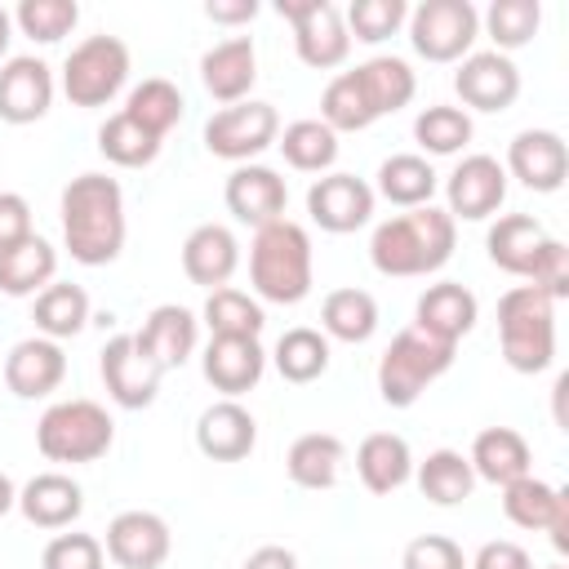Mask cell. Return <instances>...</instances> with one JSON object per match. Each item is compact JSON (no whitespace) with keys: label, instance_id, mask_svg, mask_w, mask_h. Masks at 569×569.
Instances as JSON below:
<instances>
[{"label":"cell","instance_id":"6da1fadb","mask_svg":"<svg viewBox=\"0 0 569 569\" xmlns=\"http://www.w3.org/2000/svg\"><path fill=\"white\" fill-rule=\"evenodd\" d=\"M62 244L80 267H107L120 258L129 222H124V191L107 173H80L62 187Z\"/></svg>","mask_w":569,"mask_h":569},{"label":"cell","instance_id":"7a4b0ae2","mask_svg":"<svg viewBox=\"0 0 569 569\" xmlns=\"http://www.w3.org/2000/svg\"><path fill=\"white\" fill-rule=\"evenodd\" d=\"M453 244H458V222L440 204H422L373 227L369 262L378 276H396V280L431 276L453 258Z\"/></svg>","mask_w":569,"mask_h":569},{"label":"cell","instance_id":"3957f363","mask_svg":"<svg viewBox=\"0 0 569 569\" xmlns=\"http://www.w3.org/2000/svg\"><path fill=\"white\" fill-rule=\"evenodd\" d=\"M316 280V258H311V236L302 222L280 218L253 231L249 244V284L262 302L293 307L311 293Z\"/></svg>","mask_w":569,"mask_h":569},{"label":"cell","instance_id":"277c9868","mask_svg":"<svg viewBox=\"0 0 569 569\" xmlns=\"http://www.w3.org/2000/svg\"><path fill=\"white\" fill-rule=\"evenodd\" d=\"M498 347L516 373H542L556 360V302L533 289L516 284L498 298Z\"/></svg>","mask_w":569,"mask_h":569},{"label":"cell","instance_id":"5b68a950","mask_svg":"<svg viewBox=\"0 0 569 569\" xmlns=\"http://www.w3.org/2000/svg\"><path fill=\"white\" fill-rule=\"evenodd\" d=\"M116 445V422L98 400H53L36 422V449L49 462H98Z\"/></svg>","mask_w":569,"mask_h":569},{"label":"cell","instance_id":"8992f818","mask_svg":"<svg viewBox=\"0 0 569 569\" xmlns=\"http://www.w3.org/2000/svg\"><path fill=\"white\" fill-rule=\"evenodd\" d=\"M458 347L449 342H436L427 338L422 329H405L391 338V347L378 356V396L391 405V409H409L418 405V396L449 373Z\"/></svg>","mask_w":569,"mask_h":569},{"label":"cell","instance_id":"52a82bcc","mask_svg":"<svg viewBox=\"0 0 569 569\" xmlns=\"http://www.w3.org/2000/svg\"><path fill=\"white\" fill-rule=\"evenodd\" d=\"M133 58L120 36H84L62 62V93L71 107H107L129 84Z\"/></svg>","mask_w":569,"mask_h":569},{"label":"cell","instance_id":"ba28073f","mask_svg":"<svg viewBox=\"0 0 569 569\" xmlns=\"http://www.w3.org/2000/svg\"><path fill=\"white\" fill-rule=\"evenodd\" d=\"M480 36V9L471 0H422L409 9V44L427 62H462Z\"/></svg>","mask_w":569,"mask_h":569},{"label":"cell","instance_id":"9c48e42d","mask_svg":"<svg viewBox=\"0 0 569 569\" xmlns=\"http://www.w3.org/2000/svg\"><path fill=\"white\" fill-rule=\"evenodd\" d=\"M276 138H280V111L258 98L231 102L204 120V151L231 164H253V156L276 147Z\"/></svg>","mask_w":569,"mask_h":569},{"label":"cell","instance_id":"30bf717a","mask_svg":"<svg viewBox=\"0 0 569 569\" xmlns=\"http://www.w3.org/2000/svg\"><path fill=\"white\" fill-rule=\"evenodd\" d=\"M276 13L293 27L298 62L311 71H333L351 53V36L342 22V9L333 0H280Z\"/></svg>","mask_w":569,"mask_h":569},{"label":"cell","instance_id":"8fae6325","mask_svg":"<svg viewBox=\"0 0 569 569\" xmlns=\"http://www.w3.org/2000/svg\"><path fill=\"white\" fill-rule=\"evenodd\" d=\"M502 200H507V169L485 151L462 156L453 164V173L445 178V213L453 222L458 218L462 222H485L502 209Z\"/></svg>","mask_w":569,"mask_h":569},{"label":"cell","instance_id":"7c38bea8","mask_svg":"<svg viewBox=\"0 0 569 569\" xmlns=\"http://www.w3.org/2000/svg\"><path fill=\"white\" fill-rule=\"evenodd\" d=\"M98 373H102L107 396L120 409H147L160 396V378H164V369L133 342V333L107 338V347L98 356Z\"/></svg>","mask_w":569,"mask_h":569},{"label":"cell","instance_id":"4fadbf2b","mask_svg":"<svg viewBox=\"0 0 569 569\" xmlns=\"http://www.w3.org/2000/svg\"><path fill=\"white\" fill-rule=\"evenodd\" d=\"M453 93L462 98V111H507L520 98V67L498 49H471L453 71Z\"/></svg>","mask_w":569,"mask_h":569},{"label":"cell","instance_id":"5bb4252c","mask_svg":"<svg viewBox=\"0 0 569 569\" xmlns=\"http://www.w3.org/2000/svg\"><path fill=\"white\" fill-rule=\"evenodd\" d=\"M373 204H378L373 187L365 178H356V173H320L307 187V213L329 236L360 231L373 218Z\"/></svg>","mask_w":569,"mask_h":569},{"label":"cell","instance_id":"9a60e30c","mask_svg":"<svg viewBox=\"0 0 569 569\" xmlns=\"http://www.w3.org/2000/svg\"><path fill=\"white\" fill-rule=\"evenodd\" d=\"M502 169L520 187H529L538 196H551L569 178V147H565V138L556 129H520L507 142V164Z\"/></svg>","mask_w":569,"mask_h":569},{"label":"cell","instance_id":"2e32d148","mask_svg":"<svg viewBox=\"0 0 569 569\" xmlns=\"http://www.w3.org/2000/svg\"><path fill=\"white\" fill-rule=\"evenodd\" d=\"M107 560L120 565V569H160L173 551V533L164 525V516L156 511H120L111 525H107V542H102Z\"/></svg>","mask_w":569,"mask_h":569},{"label":"cell","instance_id":"e0dca14e","mask_svg":"<svg viewBox=\"0 0 569 569\" xmlns=\"http://www.w3.org/2000/svg\"><path fill=\"white\" fill-rule=\"evenodd\" d=\"M53 67L44 58H4L0 67V120L4 124H36L53 107Z\"/></svg>","mask_w":569,"mask_h":569},{"label":"cell","instance_id":"ac0fdd59","mask_svg":"<svg viewBox=\"0 0 569 569\" xmlns=\"http://www.w3.org/2000/svg\"><path fill=\"white\" fill-rule=\"evenodd\" d=\"M222 200H227V213L244 227H267V222H280L284 218V204H289V187L284 178L271 169V164H236L227 173V187H222Z\"/></svg>","mask_w":569,"mask_h":569},{"label":"cell","instance_id":"d6986e66","mask_svg":"<svg viewBox=\"0 0 569 569\" xmlns=\"http://www.w3.org/2000/svg\"><path fill=\"white\" fill-rule=\"evenodd\" d=\"M62 378H67V351L53 338H40V333L22 338L4 356V387L18 400H44L62 387Z\"/></svg>","mask_w":569,"mask_h":569},{"label":"cell","instance_id":"ffe728a7","mask_svg":"<svg viewBox=\"0 0 569 569\" xmlns=\"http://www.w3.org/2000/svg\"><path fill=\"white\" fill-rule=\"evenodd\" d=\"M480 320V302L467 284L458 280H440V284H427L418 293V307H413V329H422L427 338L436 342H449L458 347Z\"/></svg>","mask_w":569,"mask_h":569},{"label":"cell","instance_id":"44dd1931","mask_svg":"<svg viewBox=\"0 0 569 569\" xmlns=\"http://www.w3.org/2000/svg\"><path fill=\"white\" fill-rule=\"evenodd\" d=\"M200 373L213 391H222V400H240L244 391H253L267 373V351L258 338H209L204 356H200Z\"/></svg>","mask_w":569,"mask_h":569},{"label":"cell","instance_id":"7402d4cb","mask_svg":"<svg viewBox=\"0 0 569 569\" xmlns=\"http://www.w3.org/2000/svg\"><path fill=\"white\" fill-rule=\"evenodd\" d=\"M133 342L169 373V369H182L196 356V347H200V320H196V311H187L178 302H160V307L147 311V320L133 333Z\"/></svg>","mask_w":569,"mask_h":569},{"label":"cell","instance_id":"603a6c76","mask_svg":"<svg viewBox=\"0 0 569 569\" xmlns=\"http://www.w3.org/2000/svg\"><path fill=\"white\" fill-rule=\"evenodd\" d=\"M253 80H258V49H253L249 36H231V40H218L213 49H204L200 84L213 102H222V107L244 102Z\"/></svg>","mask_w":569,"mask_h":569},{"label":"cell","instance_id":"cb8c5ba5","mask_svg":"<svg viewBox=\"0 0 569 569\" xmlns=\"http://www.w3.org/2000/svg\"><path fill=\"white\" fill-rule=\"evenodd\" d=\"M240 267V240L231 227L222 222H200L191 227V236L182 240V271L191 284L200 289H222Z\"/></svg>","mask_w":569,"mask_h":569},{"label":"cell","instance_id":"d4e9b609","mask_svg":"<svg viewBox=\"0 0 569 569\" xmlns=\"http://www.w3.org/2000/svg\"><path fill=\"white\" fill-rule=\"evenodd\" d=\"M258 445V422L240 400H213L196 418V449L213 462H240Z\"/></svg>","mask_w":569,"mask_h":569},{"label":"cell","instance_id":"484cf974","mask_svg":"<svg viewBox=\"0 0 569 569\" xmlns=\"http://www.w3.org/2000/svg\"><path fill=\"white\" fill-rule=\"evenodd\" d=\"M547 240H551V231H547L533 213H502V218L485 231L489 262H493L498 271H507V276H520V280L533 276V267H538Z\"/></svg>","mask_w":569,"mask_h":569},{"label":"cell","instance_id":"4316f807","mask_svg":"<svg viewBox=\"0 0 569 569\" xmlns=\"http://www.w3.org/2000/svg\"><path fill=\"white\" fill-rule=\"evenodd\" d=\"M18 511L36 529H71L84 511V489L67 471H40L18 489Z\"/></svg>","mask_w":569,"mask_h":569},{"label":"cell","instance_id":"83f0119b","mask_svg":"<svg viewBox=\"0 0 569 569\" xmlns=\"http://www.w3.org/2000/svg\"><path fill=\"white\" fill-rule=\"evenodd\" d=\"M467 462H471L476 480L502 489V485H511V480H520V476L533 471V449H529V440L516 427H485L471 440Z\"/></svg>","mask_w":569,"mask_h":569},{"label":"cell","instance_id":"f1b7e54d","mask_svg":"<svg viewBox=\"0 0 569 569\" xmlns=\"http://www.w3.org/2000/svg\"><path fill=\"white\" fill-rule=\"evenodd\" d=\"M356 476L369 493H396L413 480V449L396 431H369L356 449Z\"/></svg>","mask_w":569,"mask_h":569},{"label":"cell","instance_id":"f546056e","mask_svg":"<svg viewBox=\"0 0 569 569\" xmlns=\"http://www.w3.org/2000/svg\"><path fill=\"white\" fill-rule=\"evenodd\" d=\"M342 462H347V445L333 436V431H307L289 445L284 453V471L298 489H333L338 476H342Z\"/></svg>","mask_w":569,"mask_h":569},{"label":"cell","instance_id":"4dcf8cb0","mask_svg":"<svg viewBox=\"0 0 569 569\" xmlns=\"http://www.w3.org/2000/svg\"><path fill=\"white\" fill-rule=\"evenodd\" d=\"M58 276V249L36 231L13 249H0V293L9 298H36Z\"/></svg>","mask_w":569,"mask_h":569},{"label":"cell","instance_id":"1f68e13d","mask_svg":"<svg viewBox=\"0 0 569 569\" xmlns=\"http://www.w3.org/2000/svg\"><path fill=\"white\" fill-rule=\"evenodd\" d=\"M436 187H440V178H436L431 160L418 151H400V156H387L378 164L373 196H382L396 209H422V204H431Z\"/></svg>","mask_w":569,"mask_h":569},{"label":"cell","instance_id":"d6a6232c","mask_svg":"<svg viewBox=\"0 0 569 569\" xmlns=\"http://www.w3.org/2000/svg\"><path fill=\"white\" fill-rule=\"evenodd\" d=\"M320 333L333 342H369L378 333V298L369 289H329L320 302Z\"/></svg>","mask_w":569,"mask_h":569},{"label":"cell","instance_id":"836d02e7","mask_svg":"<svg viewBox=\"0 0 569 569\" xmlns=\"http://www.w3.org/2000/svg\"><path fill=\"white\" fill-rule=\"evenodd\" d=\"M356 80H360L369 107L378 111V120H382V116H396V111L409 107L413 93H418L413 67H409L405 58H396V53H378V58L360 62V67H356Z\"/></svg>","mask_w":569,"mask_h":569},{"label":"cell","instance_id":"e575fe53","mask_svg":"<svg viewBox=\"0 0 569 569\" xmlns=\"http://www.w3.org/2000/svg\"><path fill=\"white\" fill-rule=\"evenodd\" d=\"M413 480H418L422 498L436 507H458L476 489V471L462 449H431L422 462H413Z\"/></svg>","mask_w":569,"mask_h":569},{"label":"cell","instance_id":"d590c367","mask_svg":"<svg viewBox=\"0 0 569 569\" xmlns=\"http://www.w3.org/2000/svg\"><path fill=\"white\" fill-rule=\"evenodd\" d=\"M31 320H36V333L40 338H76L93 316H89V293L71 280H53L36 293V307H31Z\"/></svg>","mask_w":569,"mask_h":569},{"label":"cell","instance_id":"8d00e7d4","mask_svg":"<svg viewBox=\"0 0 569 569\" xmlns=\"http://www.w3.org/2000/svg\"><path fill=\"white\" fill-rule=\"evenodd\" d=\"M565 502H569V493L556 489V485H547V480H538L533 471L520 476V480H511V485H502V511H507V520L516 529L547 533Z\"/></svg>","mask_w":569,"mask_h":569},{"label":"cell","instance_id":"74e56055","mask_svg":"<svg viewBox=\"0 0 569 569\" xmlns=\"http://www.w3.org/2000/svg\"><path fill=\"white\" fill-rule=\"evenodd\" d=\"M129 120H138L147 133H156L160 142L169 138V129L182 120V111H187V98H182V89L173 84V80H164V76H147L142 84H133L129 89V98H124V107H120Z\"/></svg>","mask_w":569,"mask_h":569},{"label":"cell","instance_id":"f35d334b","mask_svg":"<svg viewBox=\"0 0 569 569\" xmlns=\"http://www.w3.org/2000/svg\"><path fill=\"white\" fill-rule=\"evenodd\" d=\"M276 147H280L284 164L298 169V173H329L333 160H338V133L325 120H293V124H284Z\"/></svg>","mask_w":569,"mask_h":569},{"label":"cell","instance_id":"ab89813d","mask_svg":"<svg viewBox=\"0 0 569 569\" xmlns=\"http://www.w3.org/2000/svg\"><path fill=\"white\" fill-rule=\"evenodd\" d=\"M200 320H204L209 338H258V333H262V325H267L262 302H258V298H249V293H244V289H236V284L213 289V293L204 298Z\"/></svg>","mask_w":569,"mask_h":569},{"label":"cell","instance_id":"60d3db41","mask_svg":"<svg viewBox=\"0 0 569 569\" xmlns=\"http://www.w3.org/2000/svg\"><path fill=\"white\" fill-rule=\"evenodd\" d=\"M271 360H276V373L284 382L307 387V382L325 378V369H329V338L320 329H307V325L284 329L276 351H271Z\"/></svg>","mask_w":569,"mask_h":569},{"label":"cell","instance_id":"b9f144b4","mask_svg":"<svg viewBox=\"0 0 569 569\" xmlns=\"http://www.w3.org/2000/svg\"><path fill=\"white\" fill-rule=\"evenodd\" d=\"M538 27H542V4L538 0H493L480 13V31L507 58H511V49H525L538 36Z\"/></svg>","mask_w":569,"mask_h":569},{"label":"cell","instance_id":"7bdbcfd3","mask_svg":"<svg viewBox=\"0 0 569 569\" xmlns=\"http://www.w3.org/2000/svg\"><path fill=\"white\" fill-rule=\"evenodd\" d=\"M476 124L462 107H449V102H431L413 116V142L427 151V156H458L467 142H471Z\"/></svg>","mask_w":569,"mask_h":569},{"label":"cell","instance_id":"ee69618b","mask_svg":"<svg viewBox=\"0 0 569 569\" xmlns=\"http://www.w3.org/2000/svg\"><path fill=\"white\" fill-rule=\"evenodd\" d=\"M160 138L156 133H147L138 120H129L124 111H116V116H107L102 124H98V151L111 160V164H120V169H147L156 156H160Z\"/></svg>","mask_w":569,"mask_h":569},{"label":"cell","instance_id":"f6af8a7d","mask_svg":"<svg viewBox=\"0 0 569 569\" xmlns=\"http://www.w3.org/2000/svg\"><path fill=\"white\" fill-rule=\"evenodd\" d=\"M320 120L333 129V133H360L378 120V111L369 107L356 71H338L329 84H325V98H320Z\"/></svg>","mask_w":569,"mask_h":569},{"label":"cell","instance_id":"bcb514c9","mask_svg":"<svg viewBox=\"0 0 569 569\" xmlns=\"http://www.w3.org/2000/svg\"><path fill=\"white\" fill-rule=\"evenodd\" d=\"M80 4L76 0H22L13 9V27L36 44H58L76 31Z\"/></svg>","mask_w":569,"mask_h":569},{"label":"cell","instance_id":"7dc6e473","mask_svg":"<svg viewBox=\"0 0 569 569\" xmlns=\"http://www.w3.org/2000/svg\"><path fill=\"white\" fill-rule=\"evenodd\" d=\"M342 22H347V36L351 40L382 44V40H391L409 22V4L405 0H351L347 13H342Z\"/></svg>","mask_w":569,"mask_h":569},{"label":"cell","instance_id":"c3c4849f","mask_svg":"<svg viewBox=\"0 0 569 569\" xmlns=\"http://www.w3.org/2000/svg\"><path fill=\"white\" fill-rule=\"evenodd\" d=\"M40 569H107V551L93 533H58L44 542Z\"/></svg>","mask_w":569,"mask_h":569},{"label":"cell","instance_id":"681fc988","mask_svg":"<svg viewBox=\"0 0 569 569\" xmlns=\"http://www.w3.org/2000/svg\"><path fill=\"white\" fill-rule=\"evenodd\" d=\"M400 569H467V556L453 538L445 533H418L405 556H400Z\"/></svg>","mask_w":569,"mask_h":569},{"label":"cell","instance_id":"f907efd6","mask_svg":"<svg viewBox=\"0 0 569 569\" xmlns=\"http://www.w3.org/2000/svg\"><path fill=\"white\" fill-rule=\"evenodd\" d=\"M525 284L542 289L551 302L569 298V244L551 236V240H547V249H542V258H538V267H533V276H529Z\"/></svg>","mask_w":569,"mask_h":569},{"label":"cell","instance_id":"816d5d0a","mask_svg":"<svg viewBox=\"0 0 569 569\" xmlns=\"http://www.w3.org/2000/svg\"><path fill=\"white\" fill-rule=\"evenodd\" d=\"M27 236H36L27 196H18V191H0V249L22 244Z\"/></svg>","mask_w":569,"mask_h":569},{"label":"cell","instance_id":"f5cc1de1","mask_svg":"<svg viewBox=\"0 0 569 569\" xmlns=\"http://www.w3.org/2000/svg\"><path fill=\"white\" fill-rule=\"evenodd\" d=\"M467 569H533V556L511 538H493L467 560Z\"/></svg>","mask_w":569,"mask_h":569},{"label":"cell","instance_id":"db71d44e","mask_svg":"<svg viewBox=\"0 0 569 569\" xmlns=\"http://www.w3.org/2000/svg\"><path fill=\"white\" fill-rule=\"evenodd\" d=\"M204 18L209 22H222V27H244L258 18V0H209L204 4Z\"/></svg>","mask_w":569,"mask_h":569},{"label":"cell","instance_id":"11a10c76","mask_svg":"<svg viewBox=\"0 0 569 569\" xmlns=\"http://www.w3.org/2000/svg\"><path fill=\"white\" fill-rule=\"evenodd\" d=\"M240 569H298V556L289 547H280V542H267V547L249 551V560Z\"/></svg>","mask_w":569,"mask_h":569},{"label":"cell","instance_id":"9f6ffc18","mask_svg":"<svg viewBox=\"0 0 569 569\" xmlns=\"http://www.w3.org/2000/svg\"><path fill=\"white\" fill-rule=\"evenodd\" d=\"M13 507H18V485H13V480L0 471V520H4Z\"/></svg>","mask_w":569,"mask_h":569},{"label":"cell","instance_id":"6f0895ef","mask_svg":"<svg viewBox=\"0 0 569 569\" xmlns=\"http://www.w3.org/2000/svg\"><path fill=\"white\" fill-rule=\"evenodd\" d=\"M9 40H13V13L0 4V58L9 53Z\"/></svg>","mask_w":569,"mask_h":569},{"label":"cell","instance_id":"680465c9","mask_svg":"<svg viewBox=\"0 0 569 569\" xmlns=\"http://www.w3.org/2000/svg\"><path fill=\"white\" fill-rule=\"evenodd\" d=\"M547 569H565V565H547Z\"/></svg>","mask_w":569,"mask_h":569}]
</instances>
